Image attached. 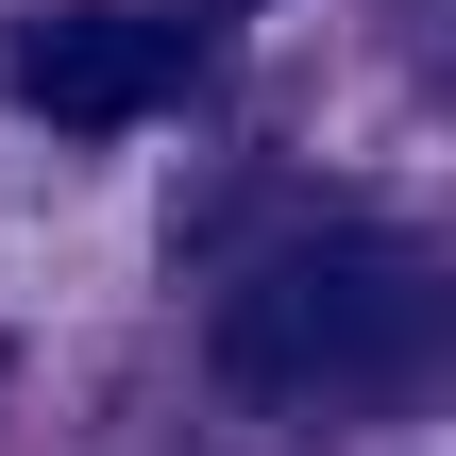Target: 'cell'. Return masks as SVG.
Instances as JSON below:
<instances>
[{"label":"cell","instance_id":"2","mask_svg":"<svg viewBox=\"0 0 456 456\" xmlns=\"http://www.w3.org/2000/svg\"><path fill=\"white\" fill-rule=\"evenodd\" d=\"M186 68H203V34L152 17V0H85V17H34L17 34V102L68 118V135H118V118L186 102Z\"/></svg>","mask_w":456,"mask_h":456},{"label":"cell","instance_id":"1","mask_svg":"<svg viewBox=\"0 0 456 456\" xmlns=\"http://www.w3.org/2000/svg\"><path fill=\"white\" fill-rule=\"evenodd\" d=\"M456 372V254L423 237H288L220 288V389L254 406H406Z\"/></svg>","mask_w":456,"mask_h":456}]
</instances>
